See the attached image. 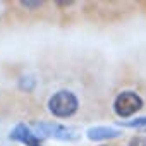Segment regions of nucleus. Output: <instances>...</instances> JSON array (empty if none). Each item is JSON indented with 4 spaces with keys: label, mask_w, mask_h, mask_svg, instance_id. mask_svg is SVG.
Instances as JSON below:
<instances>
[{
    "label": "nucleus",
    "mask_w": 146,
    "mask_h": 146,
    "mask_svg": "<svg viewBox=\"0 0 146 146\" xmlns=\"http://www.w3.org/2000/svg\"><path fill=\"white\" fill-rule=\"evenodd\" d=\"M31 129L38 137H52V139L67 141V143H74V141L81 139L79 129L64 125V124H57V122H33Z\"/></svg>",
    "instance_id": "nucleus-1"
},
{
    "label": "nucleus",
    "mask_w": 146,
    "mask_h": 146,
    "mask_svg": "<svg viewBox=\"0 0 146 146\" xmlns=\"http://www.w3.org/2000/svg\"><path fill=\"white\" fill-rule=\"evenodd\" d=\"M127 146H146V136H134Z\"/></svg>",
    "instance_id": "nucleus-7"
},
{
    "label": "nucleus",
    "mask_w": 146,
    "mask_h": 146,
    "mask_svg": "<svg viewBox=\"0 0 146 146\" xmlns=\"http://www.w3.org/2000/svg\"><path fill=\"white\" fill-rule=\"evenodd\" d=\"M21 5L26 9H38L41 7V2H29V0H26V2H21Z\"/></svg>",
    "instance_id": "nucleus-8"
},
{
    "label": "nucleus",
    "mask_w": 146,
    "mask_h": 146,
    "mask_svg": "<svg viewBox=\"0 0 146 146\" xmlns=\"http://www.w3.org/2000/svg\"><path fill=\"white\" fill-rule=\"evenodd\" d=\"M11 139L19 141L26 146H43V139L38 137L33 129L26 124H17L12 131H11Z\"/></svg>",
    "instance_id": "nucleus-4"
},
{
    "label": "nucleus",
    "mask_w": 146,
    "mask_h": 146,
    "mask_svg": "<svg viewBox=\"0 0 146 146\" xmlns=\"http://www.w3.org/2000/svg\"><path fill=\"white\" fill-rule=\"evenodd\" d=\"M117 124L122 125V127H127V129H136V131L146 132V115L144 117H136L132 120H119Z\"/></svg>",
    "instance_id": "nucleus-6"
},
{
    "label": "nucleus",
    "mask_w": 146,
    "mask_h": 146,
    "mask_svg": "<svg viewBox=\"0 0 146 146\" xmlns=\"http://www.w3.org/2000/svg\"><path fill=\"white\" fill-rule=\"evenodd\" d=\"M122 132L119 129H113V127H105V125H98V127H90L86 131V136L88 139L91 141H105V139H113V137H119Z\"/></svg>",
    "instance_id": "nucleus-5"
},
{
    "label": "nucleus",
    "mask_w": 146,
    "mask_h": 146,
    "mask_svg": "<svg viewBox=\"0 0 146 146\" xmlns=\"http://www.w3.org/2000/svg\"><path fill=\"white\" fill-rule=\"evenodd\" d=\"M143 108V98L136 91H122L113 102V112L120 119H127Z\"/></svg>",
    "instance_id": "nucleus-3"
},
{
    "label": "nucleus",
    "mask_w": 146,
    "mask_h": 146,
    "mask_svg": "<svg viewBox=\"0 0 146 146\" xmlns=\"http://www.w3.org/2000/svg\"><path fill=\"white\" fill-rule=\"evenodd\" d=\"M79 108V102L78 96L69 91V90H60L57 93H53L48 100V110L52 115L58 117V119H67L72 117Z\"/></svg>",
    "instance_id": "nucleus-2"
}]
</instances>
